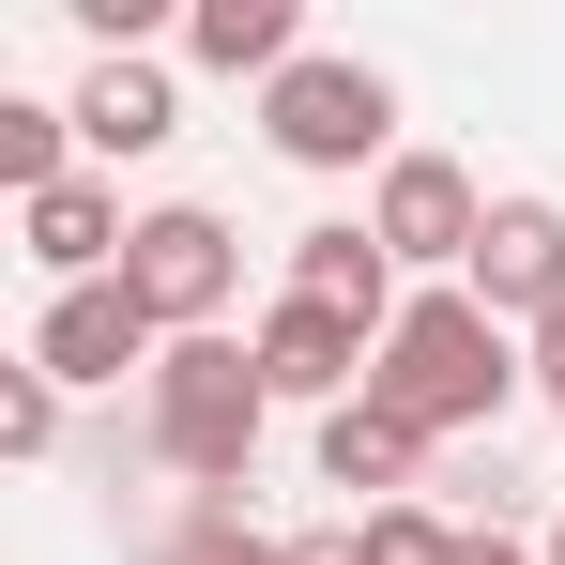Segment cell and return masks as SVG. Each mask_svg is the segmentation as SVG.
<instances>
[{
  "instance_id": "obj_1",
  "label": "cell",
  "mask_w": 565,
  "mask_h": 565,
  "mask_svg": "<svg viewBox=\"0 0 565 565\" xmlns=\"http://www.w3.org/2000/svg\"><path fill=\"white\" fill-rule=\"evenodd\" d=\"M520 382H535V367H520V337H504L473 290H413V306H397V337H382V367H367V397L397 413V428H428V444H444V428H489Z\"/></svg>"
},
{
  "instance_id": "obj_2",
  "label": "cell",
  "mask_w": 565,
  "mask_h": 565,
  "mask_svg": "<svg viewBox=\"0 0 565 565\" xmlns=\"http://www.w3.org/2000/svg\"><path fill=\"white\" fill-rule=\"evenodd\" d=\"M260 428H276V382H260V352H245V337H169V352H153L138 444H153V459L184 473L199 504H214V489H245Z\"/></svg>"
},
{
  "instance_id": "obj_3",
  "label": "cell",
  "mask_w": 565,
  "mask_h": 565,
  "mask_svg": "<svg viewBox=\"0 0 565 565\" xmlns=\"http://www.w3.org/2000/svg\"><path fill=\"white\" fill-rule=\"evenodd\" d=\"M260 138H276L290 169H397V77L382 62H337V46H306L276 93H260Z\"/></svg>"
},
{
  "instance_id": "obj_4",
  "label": "cell",
  "mask_w": 565,
  "mask_h": 565,
  "mask_svg": "<svg viewBox=\"0 0 565 565\" xmlns=\"http://www.w3.org/2000/svg\"><path fill=\"white\" fill-rule=\"evenodd\" d=\"M122 290L153 306V337H214V321H230V290H245L230 214H214V199H153V214H138V245H122Z\"/></svg>"
},
{
  "instance_id": "obj_5",
  "label": "cell",
  "mask_w": 565,
  "mask_h": 565,
  "mask_svg": "<svg viewBox=\"0 0 565 565\" xmlns=\"http://www.w3.org/2000/svg\"><path fill=\"white\" fill-rule=\"evenodd\" d=\"M367 230H382V260H397V276L459 290L473 245H489V184H473L459 153H397V169L367 184Z\"/></svg>"
},
{
  "instance_id": "obj_6",
  "label": "cell",
  "mask_w": 565,
  "mask_h": 565,
  "mask_svg": "<svg viewBox=\"0 0 565 565\" xmlns=\"http://www.w3.org/2000/svg\"><path fill=\"white\" fill-rule=\"evenodd\" d=\"M153 352H169V337H153V306H138L122 276H93V290H46V321H31V367L62 382V397H77V382L153 367Z\"/></svg>"
},
{
  "instance_id": "obj_7",
  "label": "cell",
  "mask_w": 565,
  "mask_h": 565,
  "mask_svg": "<svg viewBox=\"0 0 565 565\" xmlns=\"http://www.w3.org/2000/svg\"><path fill=\"white\" fill-rule=\"evenodd\" d=\"M473 306L504 321V337H535L565 306V199H489V245H473Z\"/></svg>"
},
{
  "instance_id": "obj_8",
  "label": "cell",
  "mask_w": 565,
  "mask_h": 565,
  "mask_svg": "<svg viewBox=\"0 0 565 565\" xmlns=\"http://www.w3.org/2000/svg\"><path fill=\"white\" fill-rule=\"evenodd\" d=\"M245 352H260V382H276V397H321V413H352V397H367V367H382V337L367 321H337V306H260V337H245Z\"/></svg>"
},
{
  "instance_id": "obj_9",
  "label": "cell",
  "mask_w": 565,
  "mask_h": 565,
  "mask_svg": "<svg viewBox=\"0 0 565 565\" xmlns=\"http://www.w3.org/2000/svg\"><path fill=\"white\" fill-rule=\"evenodd\" d=\"M290 306H337V321H367V337H397V260H382L367 214H321V230H290Z\"/></svg>"
},
{
  "instance_id": "obj_10",
  "label": "cell",
  "mask_w": 565,
  "mask_h": 565,
  "mask_svg": "<svg viewBox=\"0 0 565 565\" xmlns=\"http://www.w3.org/2000/svg\"><path fill=\"white\" fill-rule=\"evenodd\" d=\"M169 138H184V93H169V62H153V46L77 77V153H169Z\"/></svg>"
},
{
  "instance_id": "obj_11",
  "label": "cell",
  "mask_w": 565,
  "mask_h": 565,
  "mask_svg": "<svg viewBox=\"0 0 565 565\" xmlns=\"http://www.w3.org/2000/svg\"><path fill=\"white\" fill-rule=\"evenodd\" d=\"M321 489H352V504H413V489H428V428H397L382 397L321 413Z\"/></svg>"
},
{
  "instance_id": "obj_12",
  "label": "cell",
  "mask_w": 565,
  "mask_h": 565,
  "mask_svg": "<svg viewBox=\"0 0 565 565\" xmlns=\"http://www.w3.org/2000/svg\"><path fill=\"white\" fill-rule=\"evenodd\" d=\"M184 62L260 77V93H276L290 62H306V15H290V0H199V15H184Z\"/></svg>"
},
{
  "instance_id": "obj_13",
  "label": "cell",
  "mask_w": 565,
  "mask_h": 565,
  "mask_svg": "<svg viewBox=\"0 0 565 565\" xmlns=\"http://www.w3.org/2000/svg\"><path fill=\"white\" fill-rule=\"evenodd\" d=\"M0 184H15V199L77 184V107H31V93H0Z\"/></svg>"
},
{
  "instance_id": "obj_14",
  "label": "cell",
  "mask_w": 565,
  "mask_h": 565,
  "mask_svg": "<svg viewBox=\"0 0 565 565\" xmlns=\"http://www.w3.org/2000/svg\"><path fill=\"white\" fill-rule=\"evenodd\" d=\"M153 565H290V535H245V504L214 489V504H184V520H169V551H153Z\"/></svg>"
},
{
  "instance_id": "obj_15",
  "label": "cell",
  "mask_w": 565,
  "mask_h": 565,
  "mask_svg": "<svg viewBox=\"0 0 565 565\" xmlns=\"http://www.w3.org/2000/svg\"><path fill=\"white\" fill-rule=\"evenodd\" d=\"M352 535H367V565H459V520L444 504H367Z\"/></svg>"
},
{
  "instance_id": "obj_16",
  "label": "cell",
  "mask_w": 565,
  "mask_h": 565,
  "mask_svg": "<svg viewBox=\"0 0 565 565\" xmlns=\"http://www.w3.org/2000/svg\"><path fill=\"white\" fill-rule=\"evenodd\" d=\"M46 444H62V382L15 352V367H0V459H46Z\"/></svg>"
},
{
  "instance_id": "obj_17",
  "label": "cell",
  "mask_w": 565,
  "mask_h": 565,
  "mask_svg": "<svg viewBox=\"0 0 565 565\" xmlns=\"http://www.w3.org/2000/svg\"><path fill=\"white\" fill-rule=\"evenodd\" d=\"M290 565H367V535L337 520V535H290Z\"/></svg>"
},
{
  "instance_id": "obj_18",
  "label": "cell",
  "mask_w": 565,
  "mask_h": 565,
  "mask_svg": "<svg viewBox=\"0 0 565 565\" xmlns=\"http://www.w3.org/2000/svg\"><path fill=\"white\" fill-rule=\"evenodd\" d=\"M459 565H551V551H520V535H459Z\"/></svg>"
},
{
  "instance_id": "obj_19",
  "label": "cell",
  "mask_w": 565,
  "mask_h": 565,
  "mask_svg": "<svg viewBox=\"0 0 565 565\" xmlns=\"http://www.w3.org/2000/svg\"><path fill=\"white\" fill-rule=\"evenodd\" d=\"M535 382H551V397H565V306H551V321H535Z\"/></svg>"
},
{
  "instance_id": "obj_20",
  "label": "cell",
  "mask_w": 565,
  "mask_h": 565,
  "mask_svg": "<svg viewBox=\"0 0 565 565\" xmlns=\"http://www.w3.org/2000/svg\"><path fill=\"white\" fill-rule=\"evenodd\" d=\"M551 565H565V520H551Z\"/></svg>"
},
{
  "instance_id": "obj_21",
  "label": "cell",
  "mask_w": 565,
  "mask_h": 565,
  "mask_svg": "<svg viewBox=\"0 0 565 565\" xmlns=\"http://www.w3.org/2000/svg\"><path fill=\"white\" fill-rule=\"evenodd\" d=\"M551 413H565V397H551Z\"/></svg>"
}]
</instances>
